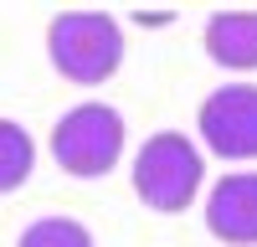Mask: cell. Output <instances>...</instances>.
I'll return each mask as SVG.
<instances>
[{
	"instance_id": "cell-7",
	"label": "cell",
	"mask_w": 257,
	"mask_h": 247,
	"mask_svg": "<svg viewBox=\"0 0 257 247\" xmlns=\"http://www.w3.org/2000/svg\"><path fill=\"white\" fill-rule=\"evenodd\" d=\"M36 170V144L31 134L21 129L16 118H0V196L6 191H21Z\"/></svg>"
},
{
	"instance_id": "cell-5",
	"label": "cell",
	"mask_w": 257,
	"mask_h": 247,
	"mask_svg": "<svg viewBox=\"0 0 257 247\" xmlns=\"http://www.w3.org/2000/svg\"><path fill=\"white\" fill-rule=\"evenodd\" d=\"M206 232L226 247H257V170L221 175L206 191Z\"/></svg>"
},
{
	"instance_id": "cell-9",
	"label": "cell",
	"mask_w": 257,
	"mask_h": 247,
	"mask_svg": "<svg viewBox=\"0 0 257 247\" xmlns=\"http://www.w3.org/2000/svg\"><path fill=\"white\" fill-rule=\"evenodd\" d=\"M175 21V11H165V6H155V11H134V26H170Z\"/></svg>"
},
{
	"instance_id": "cell-8",
	"label": "cell",
	"mask_w": 257,
	"mask_h": 247,
	"mask_svg": "<svg viewBox=\"0 0 257 247\" xmlns=\"http://www.w3.org/2000/svg\"><path fill=\"white\" fill-rule=\"evenodd\" d=\"M16 247H98V242H93L88 226L72 221V216H41V221H31L26 232H21Z\"/></svg>"
},
{
	"instance_id": "cell-3",
	"label": "cell",
	"mask_w": 257,
	"mask_h": 247,
	"mask_svg": "<svg viewBox=\"0 0 257 247\" xmlns=\"http://www.w3.org/2000/svg\"><path fill=\"white\" fill-rule=\"evenodd\" d=\"M52 160L77 180H98L123 160V113L108 103H77L52 129Z\"/></svg>"
},
{
	"instance_id": "cell-4",
	"label": "cell",
	"mask_w": 257,
	"mask_h": 247,
	"mask_svg": "<svg viewBox=\"0 0 257 247\" xmlns=\"http://www.w3.org/2000/svg\"><path fill=\"white\" fill-rule=\"evenodd\" d=\"M196 134L221 160H257V88L252 82L216 88L196 113Z\"/></svg>"
},
{
	"instance_id": "cell-2",
	"label": "cell",
	"mask_w": 257,
	"mask_h": 247,
	"mask_svg": "<svg viewBox=\"0 0 257 247\" xmlns=\"http://www.w3.org/2000/svg\"><path fill=\"white\" fill-rule=\"evenodd\" d=\"M201 180H206V155L175 129L144 139V150L134 155V196L149 211H165V216L185 211L201 196Z\"/></svg>"
},
{
	"instance_id": "cell-1",
	"label": "cell",
	"mask_w": 257,
	"mask_h": 247,
	"mask_svg": "<svg viewBox=\"0 0 257 247\" xmlns=\"http://www.w3.org/2000/svg\"><path fill=\"white\" fill-rule=\"evenodd\" d=\"M47 57L67 82L98 88L123 62V26L108 11H62L47 26Z\"/></svg>"
},
{
	"instance_id": "cell-6",
	"label": "cell",
	"mask_w": 257,
	"mask_h": 247,
	"mask_svg": "<svg viewBox=\"0 0 257 247\" xmlns=\"http://www.w3.org/2000/svg\"><path fill=\"white\" fill-rule=\"evenodd\" d=\"M206 57L226 72H257V11H216L206 21Z\"/></svg>"
}]
</instances>
